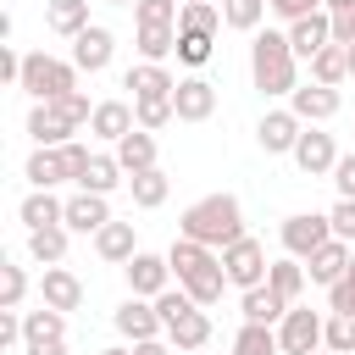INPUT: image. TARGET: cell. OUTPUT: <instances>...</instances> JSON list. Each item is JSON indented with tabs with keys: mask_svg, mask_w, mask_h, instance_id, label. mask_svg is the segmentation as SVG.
<instances>
[{
	"mask_svg": "<svg viewBox=\"0 0 355 355\" xmlns=\"http://www.w3.org/2000/svg\"><path fill=\"white\" fill-rule=\"evenodd\" d=\"M139 128V116H133V105L128 100H100L94 105V116H89V133L94 139H105V144H116L122 133H133Z\"/></svg>",
	"mask_w": 355,
	"mask_h": 355,
	"instance_id": "cell-18",
	"label": "cell"
},
{
	"mask_svg": "<svg viewBox=\"0 0 355 355\" xmlns=\"http://www.w3.org/2000/svg\"><path fill=\"white\" fill-rule=\"evenodd\" d=\"M100 355H133V349H128V344H111V349H100Z\"/></svg>",
	"mask_w": 355,
	"mask_h": 355,
	"instance_id": "cell-56",
	"label": "cell"
},
{
	"mask_svg": "<svg viewBox=\"0 0 355 355\" xmlns=\"http://www.w3.org/2000/svg\"><path fill=\"white\" fill-rule=\"evenodd\" d=\"M28 355H67V338L61 344H28Z\"/></svg>",
	"mask_w": 355,
	"mask_h": 355,
	"instance_id": "cell-55",
	"label": "cell"
},
{
	"mask_svg": "<svg viewBox=\"0 0 355 355\" xmlns=\"http://www.w3.org/2000/svg\"><path fill=\"white\" fill-rule=\"evenodd\" d=\"M128 189H133V205H139V211H155V205H166L172 178H166L161 166H150V172H133V178H128Z\"/></svg>",
	"mask_w": 355,
	"mask_h": 355,
	"instance_id": "cell-31",
	"label": "cell"
},
{
	"mask_svg": "<svg viewBox=\"0 0 355 355\" xmlns=\"http://www.w3.org/2000/svg\"><path fill=\"white\" fill-rule=\"evenodd\" d=\"M28 133H33V144H50V150H55V144H67L78 128L55 111V100H33V111H28Z\"/></svg>",
	"mask_w": 355,
	"mask_h": 355,
	"instance_id": "cell-19",
	"label": "cell"
},
{
	"mask_svg": "<svg viewBox=\"0 0 355 355\" xmlns=\"http://www.w3.org/2000/svg\"><path fill=\"white\" fill-rule=\"evenodd\" d=\"M288 111L300 116V122H327V116H338V89L333 83H300L294 94H288Z\"/></svg>",
	"mask_w": 355,
	"mask_h": 355,
	"instance_id": "cell-13",
	"label": "cell"
},
{
	"mask_svg": "<svg viewBox=\"0 0 355 355\" xmlns=\"http://www.w3.org/2000/svg\"><path fill=\"white\" fill-rule=\"evenodd\" d=\"M311 355H338V349H327V344H322V349H311Z\"/></svg>",
	"mask_w": 355,
	"mask_h": 355,
	"instance_id": "cell-57",
	"label": "cell"
},
{
	"mask_svg": "<svg viewBox=\"0 0 355 355\" xmlns=\"http://www.w3.org/2000/svg\"><path fill=\"white\" fill-rule=\"evenodd\" d=\"M22 61L28 55H17L11 44H0V83H22Z\"/></svg>",
	"mask_w": 355,
	"mask_h": 355,
	"instance_id": "cell-50",
	"label": "cell"
},
{
	"mask_svg": "<svg viewBox=\"0 0 355 355\" xmlns=\"http://www.w3.org/2000/svg\"><path fill=\"white\" fill-rule=\"evenodd\" d=\"M22 178L33 183V189H55V183H72V172H67V155H61V144L50 150V144H39L33 155H28V166H22Z\"/></svg>",
	"mask_w": 355,
	"mask_h": 355,
	"instance_id": "cell-21",
	"label": "cell"
},
{
	"mask_svg": "<svg viewBox=\"0 0 355 355\" xmlns=\"http://www.w3.org/2000/svg\"><path fill=\"white\" fill-rule=\"evenodd\" d=\"M111 6H139V0H111Z\"/></svg>",
	"mask_w": 355,
	"mask_h": 355,
	"instance_id": "cell-59",
	"label": "cell"
},
{
	"mask_svg": "<svg viewBox=\"0 0 355 355\" xmlns=\"http://www.w3.org/2000/svg\"><path fill=\"white\" fill-rule=\"evenodd\" d=\"M266 283H272V288H277V294H283V300L294 305V300L305 294V283H311V272H305V261H300V255H283V261H272V272H266Z\"/></svg>",
	"mask_w": 355,
	"mask_h": 355,
	"instance_id": "cell-32",
	"label": "cell"
},
{
	"mask_svg": "<svg viewBox=\"0 0 355 355\" xmlns=\"http://www.w3.org/2000/svg\"><path fill=\"white\" fill-rule=\"evenodd\" d=\"M250 78H255L261 94H294L300 89V55H294V44H288L283 28L255 33V44H250Z\"/></svg>",
	"mask_w": 355,
	"mask_h": 355,
	"instance_id": "cell-3",
	"label": "cell"
},
{
	"mask_svg": "<svg viewBox=\"0 0 355 355\" xmlns=\"http://www.w3.org/2000/svg\"><path fill=\"white\" fill-rule=\"evenodd\" d=\"M222 272H227V283L233 288H255V283H266V272H272V261H266V244L261 239H233L227 250H222Z\"/></svg>",
	"mask_w": 355,
	"mask_h": 355,
	"instance_id": "cell-5",
	"label": "cell"
},
{
	"mask_svg": "<svg viewBox=\"0 0 355 355\" xmlns=\"http://www.w3.org/2000/svg\"><path fill=\"white\" fill-rule=\"evenodd\" d=\"M327 17H355V0H322Z\"/></svg>",
	"mask_w": 355,
	"mask_h": 355,
	"instance_id": "cell-54",
	"label": "cell"
},
{
	"mask_svg": "<svg viewBox=\"0 0 355 355\" xmlns=\"http://www.w3.org/2000/svg\"><path fill=\"white\" fill-rule=\"evenodd\" d=\"M17 89H28L33 100H61L67 89H78V61H55V55L33 50L22 61V83Z\"/></svg>",
	"mask_w": 355,
	"mask_h": 355,
	"instance_id": "cell-4",
	"label": "cell"
},
{
	"mask_svg": "<svg viewBox=\"0 0 355 355\" xmlns=\"http://www.w3.org/2000/svg\"><path fill=\"white\" fill-rule=\"evenodd\" d=\"M166 261H172V277L189 288V300L194 305H216L222 300V288H227V272H222V250H211V244H200V239H172V250H166Z\"/></svg>",
	"mask_w": 355,
	"mask_h": 355,
	"instance_id": "cell-1",
	"label": "cell"
},
{
	"mask_svg": "<svg viewBox=\"0 0 355 355\" xmlns=\"http://www.w3.org/2000/svg\"><path fill=\"white\" fill-rule=\"evenodd\" d=\"M216 28H222V6H216V0H183L178 33H205V39H216Z\"/></svg>",
	"mask_w": 355,
	"mask_h": 355,
	"instance_id": "cell-30",
	"label": "cell"
},
{
	"mask_svg": "<svg viewBox=\"0 0 355 355\" xmlns=\"http://www.w3.org/2000/svg\"><path fill=\"white\" fill-rule=\"evenodd\" d=\"M233 355H283L277 327H266V322H244V327L233 333Z\"/></svg>",
	"mask_w": 355,
	"mask_h": 355,
	"instance_id": "cell-35",
	"label": "cell"
},
{
	"mask_svg": "<svg viewBox=\"0 0 355 355\" xmlns=\"http://www.w3.org/2000/svg\"><path fill=\"white\" fill-rule=\"evenodd\" d=\"M122 89H133V100H172L178 78H172V72H166L161 61H139V67H128Z\"/></svg>",
	"mask_w": 355,
	"mask_h": 355,
	"instance_id": "cell-17",
	"label": "cell"
},
{
	"mask_svg": "<svg viewBox=\"0 0 355 355\" xmlns=\"http://www.w3.org/2000/svg\"><path fill=\"white\" fill-rule=\"evenodd\" d=\"M139 55L144 61H166V55H178V28H139Z\"/></svg>",
	"mask_w": 355,
	"mask_h": 355,
	"instance_id": "cell-38",
	"label": "cell"
},
{
	"mask_svg": "<svg viewBox=\"0 0 355 355\" xmlns=\"http://www.w3.org/2000/svg\"><path fill=\"white\" fill-rule=\"evenodd\" d=\"M166 338H172V349H205V338H211L205 305H189L183 316H172V322H166Z\"/></svg>",
	"mask_w": 355,
	"mask_h": 355,
	"instance_id": "cell-27",
	"label": "cell"
},
{
	"mask_svg": "<svg viewBox=\"0 0 355 355\" xmlns=\"http://www.w3.org/2000/svg\"><path fill=\"white\" fill-rule=\"evenodd\" d=\"M178 11H183L178 0H139V6H133V22H139V28H155V22H161V28H178Z\"/></svg>",
	"mask_w": 355,
	"mask_h": 355,
	"instance_id": "cell-40",
	"label": "cell"
},
{
	"mask_svg": "<svg viewBox=\"0 0 355 355\" xmlns=\"http://www.w3.org/2000/svg\"><path fill=\"white\" fill-rule=\"evenodd\" d=\"M94 255H100V261H111V266H128V261L139 255L133 222H105V227L94 233Z\"/></svg>",
	"mask_w": 355,
	"mask_h": 355,
	"instance_id": "cell-23",
	"label": "cell"
},
{
	"mask_svg": "<svg viewBox=\"0 0 355 355\" xmlns=\"http://www.w3.org/2000/svg\"><path fill=\"white\" fill-rule=\"evenodd\" d=\"M178 233L183 239H200L211 250H227L233 239H244V205L233 194H205V200H194L178 216Z\"/></svg>",
	"mask_w": 355,
	"mask_h": 355,
	"instance_id": "cell-2",
	"label": "cell"
},
{
	"mask_svg": "<svg viewBox=\"0 0 355 355\" xmlns=\"http://www.w3.org/2000/svg\"><path fill=\"white\" fill-rule=\"evenodd\" d=\"M128 294H144V300H155V294H166L172 288V261L166 255H150V250H139L128 266Z\"/></svg>",
	"mask_w": 355,
	"mask_h": 355,
	"instance_id": "cell-9",
	"label": "cell"
},
{
	"mask_svg": "<svg viewBox=\"0 0 355 355\" xmlns=\"http://www.w3.org/2000/svg\"><path fill=\"white\" fill-rule=\"evenodd\" d=\"M311 78H316V83H333V89H338V83L349 78V44H322V50L311 55Z\"/></svg>",
	"mask_w": 355,
	"mask_h": 355,
	"instance_id": "cell-33",
	"label": "cell"
},
{
	"mask_svg": "<svg viewBox=\"0 0 355 355\" xmlns=\"http://www.w3.org/2000/svg\"><path fill=\"white\" fill-rule=\"evenodd\" d=\"M333 183H338V200H355V155H338Z\"/></svg>",
	"mask_w": 355,
	"mask_h": 355,
	"instance_id": "cell-49",
	"label": "cell"
},
{
	"mask_svg": "<svg viewBox=\"0 0 355 355\" xmlns=\"http://www.w3.org/2000/svg\"><path fill=\"white\" fill-rule=\"evenodd\" d=\"M322 344L327 349H338V355H355V316H327V333H322Z\"/></svg>",
	"mask_w": 355,
	"mask_h": 355,
	"instance_id": "cell-41",
	"label": "cell"
},
{
	"mask_svg": "<svg viewBox=\"0 0 355 355\" xmlns=\"http://www.w3.org/2000/svg\"><path fill=\"white\" fill-rule=\"evenodd\" d=\"M116 161H122V172L133 178V172H150L155 166V133L150 128H133V133H122L116 139V150H111Z\"/></svg>",
	"mask_w": 355,
	"mask_h": 355,
	"instance_id": "cell-26",
	"label": "cell"
},
{
	"mask_svg": "<svg viewBox=\"0 0 355 355\" xmlns=\"http://www.w3.org/2000/svg\"><path fill=\"white\" fill-rule=\"evenodd\" d=\"M133 355H178V349H172V338L161 333V338H144V344H133Z\"/></svg>",
	"mask_w": 355,
	"mask_h": 355,
	"instance_id": "cell-53",
	"label": "cell"
},
{
	"mask_svg": "<svg viewBox=\"0 0 355 355\" xmlns=\"http://www.w3.org/2000/svg\"><path fill=\"white\" fill-rule=\"evenodd\" d=\"M39 300L55 305V311H78V305H83V277H78L72 266H44V277H39Z\"/></svg>",
	"mask_w": 355,
	"mask_h": 355,
	"instance_id": "cell-15",
	"label": "cell"
},
{
	"mask_svg": "<svg viewBox=\"0 0 355 355\" xmlns=\"http://www.w3.org/2000/svg\"><path fill=\"white\" fill-rule=\"evenodd\" d=\"M22 300H28V272L11 266V261H0V305L6 311H22Z\"/></svg>",
	"mask_w": 355,
	"mask_h": 355,
	"instance_id": "cell-39",
	"label": "cell"
},
{
	"mask_svg": "<svg viewBox=\"0 0 355 355\" xmlns=\"http://www.w3.org/2000/svg\"><path fill=\"white\" fill-rule=\"evenodd\" d=\"M266 6H272V17H283V28L311 17V11H322V0H266Z\"/></svg>",
	"mask_w": 355,
	"mask_h": 355,
	"instance_id": "cell-47",
	"label": "cell"
},
{
	"mask_svg": "<svg viewBox=\"0 0 355 355\" xmlns=\"http://www.w3.org/2000/svg\"><path fill=\"white\" fill-rule=\"evenodd\" d=\"M61 155H67V172H72V183H78V178L89 172V161H94V150H89V144H78V139H67V144H61Z\"/></svg>",
	"mask_w": 355,
	"mask_h": 355,
	"instance_id": "cell-48",
	"label": "cell"
},
{
	"mask_svg": "<svg viewBox=\"0 0 355 355\" xmlns=\"http://www.w3.org/2000/svg\"><path fill=\"white\" fill-rule=\"evenodd\" d=\"M327 239H333V222H327V216H316V211H300V216H288V222H283V250H288V255H300V261H311Z\"/></svg>",
	"mask_w": 355,
	"mask_h": 355,
	"instance_id": "cell-8",
	"label": "cell"
},
{
	"mask_svg": "<svg viewBox=\"0 0 355 355\" xmlns=\"http://www.w3.org/2000/svg\"><path fill=\"white\" fill-rule=\"evenodd\" d=\"M349 255H355V250H349L344 239H327V244H322V250H316V255L305 261V272H311V283H322V288H333V283H338V277L349 272Z\"/></svg>",
	"mask_w": 355,
	"mask_h": 355,
	"instance_id": "cell-24",
	"label": "cell"
},
{
	"mask_svg": "<svg viewBox=\"0 0 355 355\" xmlns=\"http://www.w3.org/2000/svg\"><path fill=\"white\" fill-rule=\"evenodd\" d=\"M111 222V205H105V194H89V189H78L72 200H67V227L72 233H100Z\"/></svg>",
	"mask_w": 355,
	"mask_h": 355,
	"instance_id": "cell-22",
	"label": "cell"
},
{
	"mask_svg": "<svg viewBox=\"0 0 355 355\" xmlns=\"http://www.w3.org/2000/svg\"><path fill=\"white\" fill-rule=\"evenodd\" d=\"M17 216H22L28 227H55V222H67V200H55V189H33V194L17 205Z\"/></svg>",
	"mask_w": 355,
	"mask_h": 355,
	"instance_id": "cell-29",
	"label": "cell"
},
{
	"mask_svg": "<svg viewBox=\"0 0 355 355\" xmlns=\"http://www.w3.org/2000/svg\"><path fill=\"white\" fill-rule=\"evenodd\" d=\"M111 327H116L128 344H144V338H161V333H166V322H161L155 300H144V294H128V300L111 311Z\"/></svg>",
	"mask_w": 355,
	"mask_h": 355,
	"instance_id": "cell-6",
	"label": "cell"
},
{
	"mask_svg": "<svg viewBox=\"0 0 355 355\" xmlns=\"http://www.w3.org/2000/svg\"><path fill=\"white\" fill-rule=\"evenodd\" d=\"M133 116H139V128H166V122H178V111H172V100H133Z\"/></svg>",
	"mask_w": 355,
	"mask_h": 355,
	"instance_id": "cell-42",
	"label": "cell"
},
{
	"mask_svg": "<svg viewBox=\"0 0 355 355\" xmlns=\"http://www.w3.org/2000/svg\"><path fill=\"white\" fill-rule=\"evenodd\" d=\"M283 33H288V44H294V55H300V61H311V55H316L322 44H333V17H327V11H311V17H300V22H288Z\"/></svg>",
	"mask_w": 355,
	"mask_h": 355,
	"instance_id": "cell-16",
	"label": "cell"
},
{
	"mask_svg": "<svg viewBox=\"0 0 355 355\" xmlns=\"http://www.w3.org/2000/svg\"><path fill=\"white\" fill-rule=\"evenodd\" d=\"M61 338H67V311H55L44 300H39V311H22V349L28 344H61Z\"/></svg>",
	"mask_w": 355,
	"mask_h": 355,
	"instance_id": "cell-20",
	"label": "cell"
},
{
	"mask_svg": "<svg viewBox=\"0 0 355 355\" xmlns=\"http://www.w3.org/2000/svg\"><path fill=\"white\" fill-rule=\"evenodd\" d=\"M327 222H333V239L355 244V200H338V205L327 211Z\"/></svg>",
	"mask_w": 355,
	"mask_h": 355,
	"instance_id": "cell-46",
	"label": "cell"
},
{
	"mask_svg": "<svg viewBox=\"0 0 355 355\" xmlns=\"http://www.w3.org/2000/svg\"><path fill=\"white\" fill-rule=\"evenodd\" d=\"M111 50H116V39H111V28H100V22H89V28L72 39L78 72H105V67H111Z\"/></svg>",
	"mask_w": 355,
	"mask_h": 355,
	"instance_id": "cell-14",
	"label": "cell"
},
{
	"mask_svg": "<svg viewBox=\"0 0 355 355\" xmlns=\"http://www.w3.org/2000/svg\"><path fill=\"white\" fill-rule=\"evenodd\" d=\"M294 166H300L305 178L333 172V166H338V144H333V133H316V128L305 122V133H300V144H294Z\"/></svg>",
	"mask_w": 355,
	"mask_h": 355,
	"instance_id": "cell-12",
	"label": "cell"
},
{
	"mask_svg": "<svg viewBox=\"0 0 355 355\" xmlns=\"http://www.w3.org/2000/svg\"><path fill=\"white\" fill-rule=\"evenodd\" d=\"M327 311H338V316H355V277L344 272L333 288H327Z\"/></svg>",
	"mask_w": 355,
	"mask_h": 355,
	"instance_id": "cell-45",
	"label": "cell"
},
{
	"mask_svg": "<svg viewBox=\"0 0 355 355\" xmlns=\"http://www.w3.org/2000/svg\"><path fill=\"white\" fill-rule=\"evenodd\" d=\"M300 133H305V122H300L288 105H283V111H266V116H261V128H255V139H261V150H266V155H294Z\"/></svg>",
	"mask_w": 355,
	"mask_h": 355,
	"instance_id": "cell-11",
	"label": "cell"
},
{
	"mask_svg": "<svg viewBox=\"0 0 355 355\" xmlns=\"http://www.w3.org/2000/svg\"><path fill=\"white\" fill-rule=\"evenodd\" d=\"M239 311H244V322H266V327H277V322L288 316V300H283L272 283H255V288H244Z\"/></svg>",
	"mask_w": 355,
	"mask_h": 355,
	"instance_id": "cell-25",
	"label": "cell"
},
{
	"mask_svg": "<svg viewBox=\"0 0 355 355\" xmlns=\"http://www.w3.org/2000/svg\"><path fill=\"white\" fill-rule=\"evenodd\" d=\"M178 61L183 67H205L211 61V39L205 33H178Z\"/></svg>",
	"mask_w": 355,
	"mask_h": 355,
	"instance_id": "cell-43",
	"label": "cell"
},
{
	"mask_svg": "<svg viewBox=\"0 0 355 355\" xmlns=\"http://www.w3.org/2000/svg\"><path fill=\"white\" fill-rule=\"evenodd\" d=\"M55 111L72 122V128H89V116H94V105H89V94H78V89H67L61 100H55Z\"/></svg>",
	"mask_w": 355,
	"mask_h": 355,
	"instance_id": "cell-44",
	"label": "cell"
},
{
	"mask_svg": "<svg viewBox=\"0 0 355 355\" xmlns=\"http://www.w3.org/2000/svg\"><path fill=\"white\" fill-rule=\"evenodd\" d=\"M349 78H355V50H349Z\"/></svg>",
	"mask_w": 355,
	"mask_h": 355,
	"instance_id": "cell-58",
	"label": "cell"
},
{
	"mask_svg": "<svg viewBox=\"0 0 355 355\" xmlns=\"http://www.w3.org/2000/svg\"><path fill=\"white\" fill-rule=\"evenodd\" d=\"M67 239H72L67 222H55V227H28V255H33L39 266H61V261H67Z\"/></svg>",
	"mask_w": 355,
	"mask_h": 355,
	"instance_id": "cell-28",
	"label": "cell"
},
{
	"mask_svg": "<svg viewBox=\"0 0 355 355\" xmlns=\"http://www.w3.org/2000/svg\"><path fill=\"white\" fill-rule=\"evenodd\" d=\"M349 277H355V255H349Z\"/></svg>",
	"mask_w": 355,
	"mask_h": 355,
	"instance_id": "cell-60",
	"label": "cell"
},
{
	"mask_svg": "<svg viewBox=\"0 0 355 355\" xmlns=\"http://www.w3.org/2000/svg\"><path fill=\"white\" fill-rule=\"evenodd\" d=\"M216 6H222V0H216Z\"/></svg>",
	"mask_w": 355,
	"mask_h": 355,
	"instance_id": "cell-61",
	"label": "cell"
},
{
	"mask_svg": "<svg viewBox=\"0 0 355 355\" xmlns=\"http://www.w3.org/2000/svg\"><path fill=\"white\" fill-rule=\"evenodd\" d=\"M0 344H6V349L22 344V311H6V305H0Z\"/></svg>",
	"mask_w": 355,
	"mask_h": 355,
	"instance_id": "cell-51",
	"label": "cell"
},
{
	"mask_svg": "<svg viewBox=\"0 0 355 355\" xmlns=\"http://www.w3.org/2000/svg\"><path fill=\"white\" fill-rule=\"evenodd\" d=\"M333 44H349L355 50V17H333Z\"/></svg>",
	"mask_w": 355,
	"mask_h": 355,
	"instance_id": "cell-52",
	"label": "cell"
},
{
	"mask_svg": "<svg viewBox=\"0 0 355 355\" xmlns=\"http://www.w3.org/2000/svg\"><path fill=\"white\" fill-rule=\"evenodd\" d=\"M172 111H178V122H205L211 111H216V83L211 78H178V89H172Z\"/></svg>",
	"mask_w": 355,
	"mask_h": 355,
	"instance_id": "cell-10",
	"label": "cell"
},
{
	"mask_svg": "<svg viewBox=\"0 0 355 355\" xmlns=\"http://www.w3.org/2000/svg\"><path fill=\"white\" fill-rule=\"evenodd\" d=\"M122 178H128V172H122V161H116V155H94V161H89V172L78 178V189H89V194H111Z\"/></svg>",
	"mask_w": 355,
	"mask_h": 355,
	"instance_id": "cell-36",
	"label": "cell"
},
{
	"mask_svg": "<svg viewBox=\"0 0 355 355\" xmlns=\"http://www.w3.org/2000/svg\"><path fill=\"white\" fill-rule=\"evenodd\" d=\"M266 11H272L266 0H222V22H227V28H239V33H255Z\"/></svg>",
	"mask_w": 355,
	"mask_h": 355,
	"instance_id": "cell-37",
	"label": "cell"
},
{
	"mask_svg": "<svg viewBox=\"0 0 355 355\" xmlns=\"http://www.w3.org/2000/svg\"><path fill=\"white\" fill-rule=\"evenodd\" d=\"M322 333H327V316H316V311H305V305H288V316L277 322L283 355H311V349H322Z\"/></svg>",
	"mask_w": 355,
	"mask_h": 355,
	"instance_id": "cell-7",
	"label": "cell"
},
{
	"mask_svg": "<svg viewBox=\"0 0 355 355\" xmlns=\"http://www.w3.org/2000/svg\"><path fill=\"white\" fill-rule=\"evenodd\" d=\"M44 22H50L55 33L78 39V33L89 28V0H50V6H44Z\"/></svg>",
	"mask_w": 355,
	"mask_h": 355,
	"instance_id": "cell-34",
	"label": "cell"
}]
</instances>
